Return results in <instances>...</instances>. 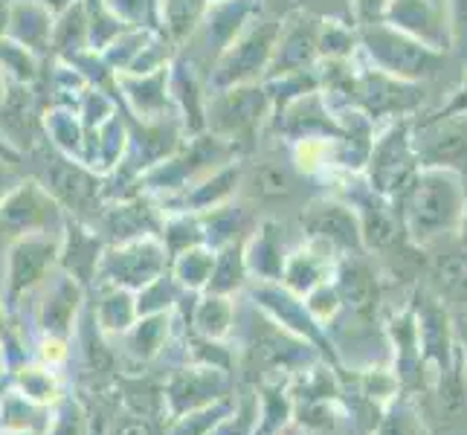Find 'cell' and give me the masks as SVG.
Segmentation results:
<instances>
[{"mask_svg": "<svg viewBox=\"0 0 467 435\" xmlns=\"http://www.w3.org/2000/svg\"><path fill=\"white\" fill-rule=\"evenodd\" d=\"M235 395V375L227 368L186 363L181 368L169 372L163 383V400H166V418L186 415L192 409H201Z\"/></svg>", "mask_w": 467, "mask_h": 435, "instance_id": "1", "label": "cell"}, {"mask_svg": "<svg viewBox=\"0 0 467 435\" xmlns=\"http://www.w3.org/2000/svg\"><path fill=\"white\" fill-rule=\"evenodd\" d=\"M253 296H255V305H262V308L267 311V316L276 322L279 328L291 331L294 337H299V340H305V343H311L322 357L331 360L337 368H340V363H337V357H334V346H331L328 331L311 316L308 308H305L302 296L291 294L287 287H270V285L255 287Z\"/></svg>", "mask_w": 467, "mask_h": 435, "instance_id": "2", "label": "cell"}, {"mask_svg": "<svg viewBox=\"0 0 467 435\" xmlns=\"http://www.w3.org/2000/svg\"><path fill=\"white\" fill-rule=\"evenodd\" d=\"M462 212V203L456 189L441 181H427L418 189L412 203V235L415 238H432L441 235L444 230H453Z\"/></svg>", "mask_w": 467, "mask_h": 435, "instance_id": "3", "label": "cell"}, {"mask_svg": "<svg viewBox=\"0 0 467 435\" xmlns=\"http://www.w3.org/2000/svg\"><path fill=\"white\" fill-rule=\"evenodd\" d=\"M166 267V253L160 250L154 241H142V244L125 247L108 255L105 262V276L114 282V287H146Z\"/></svg>", "mask_w": 467, "mask_h": 435, "instance_id": "4", "label": "cell"}, {"mask_svg": "<svg viewBox=\"0 0 467 435\" xmlns=\"http://www.w3.org/2000/svg\"><path fill=\"white\" fill-rule=\"evenodd\" d=\"M53 421V407L29 400L12 380L0 386V435H47Z\"/></svg>", "mask_w": 467, "mask_h": 435, "instance_id": "5", "label": "cell"}, {"mask_svg": "<svg viewBox=\"0 0 467 435\" xmlns=\"http://www.w3.org/2000/svg\"><path fill=\"white\" fill-rule=\"evenodd\" d=\"M305 227H308L314 244L326 247V250H351L360 244V230L354 223L351 212L343 206H314L308 218H305Z\"/></svg>", "mask_w": 467, "mask_h": 435, "instance_id": "6", "label": "cell"}, {"mask_svg": "<svg viewBox=\"0 0 467 435\" xmlns=\"http://www.w3.org/2000/svg\"><path fill=\"white\" fill-rule=\"evenodd\" d=\"M169 334H171V319L169 314H149L140 316L131 328L122 334V354L125 360H131L137 366H149L154 363L160 354L169 346Z\"/></svg>", "mask_w": 467, "mask_h": 435, "instance_id": "7", "label": "cell"}, {"mask_svg": "<svg viewBox=\"0 0 467 435\" xmlns=\"http://www.w3.org/2000/svg\"><path fill=\"white\" fill-rule=\"evenodd\" d=\"M287 392H291L294 404H308V400H343V380L340 368L328 360H314L311 366L299 368V372L287 380Z\"/></svg>", "mask_w": 467, "mask_h": 435, "instance_id": "8", "label": "cell"}, {"mask_svg": "<svg viewBox=\"0 0 467 435\" xmlns=\"http://www.w3.org/2000/svg\"><path fill=\"white\" fill-rule=\"evenodd\" d=\"M328 253L331 250H326V247H319V250L311 247V250L294 253L291 259L285 262L282 285L291 290V294H296V296H308L314 287H319L322 282H328V273H331Z\"/></svg>", "mask_w": 467, "mask_h": 435, "instance_id": "9", "label": "cell"}, {"mask_svg": "<svg viewBox=\"0 0 467 435\" xmlns=\"http://www.w3.org/2000/svg\"><path fill=\"white\" fill-rule=\"evenodd\" d=\"M259 392V430L255 435H282L294 424V398L287 392L285 380H262L255 386Z\"/></svg>", "mask_w": 467, "mask_h": 435, "instance_id": "10", "label": "cell"}, {"mask_svg": "<svg viewBox=\"0 0 467 435\" xmlns=\"http://www.w3.org/2000/svg\"><path fill=\"white\" fill-rule=\"evenodd\" d=\"M348 383H351V392L348 395H358L372 400L378 407H389L395 400L404 395V383H400L398 372L392 366H368V368H351L348 372Z\"/></svg>", "mask_w": 467, "mask_h": 435, "instance_id": "11", "label": "cell"}, {"mask_svg": "<svg viewBox=\"0 0 467 435\" xmlns=\"http://www.w3.org/2000/svg\"><path fill=\"white\" fill-rule=\"evenodd\" d=\"M12 386L41 407H56L58 400L67 395L64 392V375L58 368L44 366L38 360H29L18 368V372H12Z\"/></svg>", "mask_w": 467, "mask_h": 435, "instance_id": "12", "label": "cell"}, {"mask_svg": "<svg viewBox=\"0 0 467 435\" xmlns=\"http://www.w3.org/2000/svg\"><path fill=\"white\" fill-rule=\"evenodd\" d=\"M192 326H195V334L206 337V340H227L235 326V308H233L230 296L206 294L198 302Z\"/></svg>", "mask_w": 467, "mask_h": 435, "instance_id": "13", "label": "cell"}, {"mask_svg": "<svg viewBox=\"0 0 467 435\" xmlns=\"http://www.w3.org/2000/svg\"><path fill=\"white\" fill-rule=\"evenodd\" d=\"M99 331L105 337H122L140 319V302L128 287H114L96 311Z\"/></svg>", "mask_w": 467, "mask_h": 435, "instance_id": "14", "label": "cell"}, {"mask_svg": "<svg viewBox=\"0 0 467 435\" xmlns=\"http://www.w3.org/2000/svg\"><path fill=\"white\" fill-rule=\"evenodd\" d=\"M337 290H340L343 305H348L351 314L358 316H368L375 311V279L368 276V270L363 264H346L340 273V282H337Z\"/></svg>", "mask_w": 467, "mask_h": 435, "instance_id": "15", "label": "cell"}, {"mask_svg": "<svg viewBox=\"0 0 467 435\" xmlns=\"http://www.w3.org/2000/svg\"><path fill=\"white\" fill-rule=\"evenodd\" d=\"M233 407H235V395L215 400V404H209V407L192 409L186 415H177L169 421L163 435H209L233 412Z\"/></svg>", "mask_w": 467, "mask_h": 435, "instance_id": "16", "label": "cell"}, {"mask_svg": "<svg viewBox=\"0 0 467 435\" xmlns=\"http://www.w3.org/2000/svg\"><path fill=\"white\" fill-rule=\"evenodd\" d=\"M247 276V259L241 247H227L218 259H215V270L213 279L206 285V294H218V296H230L244 285Z\"/></svg>", "mask_w": 467, "mask_h": 435, "instance_id": "17", "label": "cell"}, {"mask_svg": "<svg viewBox=\"0 0 467 435\" xmlns=\"http://www.w3.org/2000/svg\"><path fill=\"white\" fill-rule=\"evenodd\" d=\"M47 259H53V250L50 247H41V244H24L15 250V259H12V294H21L24 287H32L41 273L47 267Z\"/></svg>", "mask_w": 467, "mask_h": 435, "instance_id": "18", "label": "cell"}, {"mask_svg": "<svg viewBox=\"0 0 467 435\" xmlns=\"http://www.w3.org/2000/svg\"><path fill=\"white\" fill-rule=\"evenodd\" d=\"M213 270H215V255L206 247H189L186 253L177 255V262H174L177 282L189 290H203L209 279H213Z\"/></svg>", "mask_w": 467, "mask_h": 435, "instance_id": "19", "label": "cell"}, {"mask_svg": "<svg viewBox=\"0 0 467 435\" xmlns=\"http://www.w3.org/2000/svg\"><path fill=\"white\" fill-rule=\"evenodd\" d=\"M255 430H259V392L253 386V389L235 395L233 412L209 435H255Z\"/></svg>", "mask_w": 467, "mask_h": 435, "instance_id": "20", "label": "cell"}, {"mask_svg": "<svg viewBox=\"0 0 467 435\" xmlns=\"http://www.w3.org/2000/svg\"><path fill=\"white\" fill-rule=\"evenodd\" d=\"M372 435H427L424 430V418L415 409L412 400L400 395L395 404L386 407L380 424L375 427Z\"/></svg>", "mask_w": 467, "mask_h": 435, "instance_id": "21", "label": "cell"}, {"mask_svg": "<svg viewBox=\"0 0 467 435\" xmlns=\"http://www.w3.org/2000/svg\"><path fill=\"white\" fill-rule=\"evenodd\" d=\"M47 435H90L88 407L78 395H64L53 407V421Z\"/></svg>", "mask_w": 467, "mask_h": 435, "instance_id": "22", "label": "cell"}, {"mask_svg": "<svg viewBox=\"0 0 467 435\" xmlns=\"http://www.w3.org/2000/svg\"><path fill=\"white\" fill-rule=\"evenodd\" d=\"M186 363H201V366H215L235 372V354L223 346V340H206V337H192L186 348Z\"/></svg>", "mask_w": 467, "mask_h": 435, "instance_id": "23", "label": "cell"}, {"mask_svg": "<svg viewBox=\"0 0 467 435\" xmlns=\"http://www.w3.org/2000/svg\"><path fill=\"white\" fill-rule=\"evenodd\" d=\"M305 308H308L311 316L328 331V326L337 319V314H340V308H343L340 290H337V285H331V282H322L319 287H314L311 294L305 296Z\"/></svg>", "mask_w": 467, "mask_h": 435, "instance_id": "24", "label": "cell"}, {"mask_svg": "<svg viewBox=\"0 0 467 435\" xmlns=\"http://www.w3.org/2000/svg\"><path fill=\"white\" fill-rule=\"evenodd\" d=\"M32 360H38L44 366L61 368L70 360V343L64 337H53V334H41L36 348H32Z\"/></svg>", "mask_w": 467, "mask_h": 435, "instance_id": "25", "label": "cell"}, {"mask_svg": "<svg viewBox=\"0 0 467 435\" xmlns=\"http://www.w3.org/2000/svg\"><path fill=\"white\" fill-rule=\"evenodd\" d=\"M255 183H259L262 195H285V192H287V174L282 169L265 166L259 171V177H255Z\"/></svg>", "mask_w": 467, "mask_h": 435, "instance_id": "26", "label": "cell"}, {"mask_svg": "<svg viewBox=\"0 0 467 435\" xmlns=\"http://www.w3.org/2000/svg\"><path fill=\"white\" fill-rule=\"evenodd\" d=\"M6 380H12V368H9V363H6L4 348H0V386H4Z\"/></svg>", "mask_w": 467, "mask_h": 435, "instance_id": "27", "label": "cell"}, {"mask_svg": "<svg viewBox=\"0 0 467 435\" xmlns=\"http://www.w3.org/2000/svg\"><path fill=\"white\" fill-rule=\"evenodd\" d=\"M282 435H311V432H305L302 427H296V424H291V427H287V430H285Z\"/></svg>", "mask_w": 467, "mask_h": 435, "instance_id": "28", "label": "cell"}, {"mask_svg": "<svg viewBox=\"0 0 467 435\" xmlns=\"http://www.w3.org/2000/svg\"><path fill=\"white\" fill-rule=\"evenodd\" d=\"M459 348H462V357H464V363H467V326H464V340L459 343Z\"/></svg>", "mask_w": 467, "mask_h": 435, "instance_id": "29", "label": "cell"}, {"mask_svg": "<svg viewBox=\"0 0 467 435\" xmlns=\"http://www.w3.org/2000/svg\"><path fill=\"white\" fill-rule=\"evenodd\" d=\"M24 435H29V432H24Z\"/></svg>", "mask_w": 467, "mask_h": 435, "instance_id": "30", "label": "cell"}]
</instances>
